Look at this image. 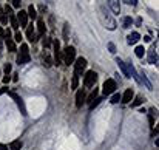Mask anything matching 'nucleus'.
I'll return each mask as SVG.
<instances>
[{"label": "nucleus", "mask_w": 159, "mask_h": 150, "mask_svg": "<svg viewBox=\"0 0 159 150\" xmlns=\"http://www.w3.org/2000/svg\"><path fill=\"white\" fill-rule=\"evenodd\" d=\"M108 3H110V8H111V11L115 13V14H119V13H121L119 0H108Z\"/></svg>", "instance_id": "14"}, {"label": "nucleus", "mask_w": 159, "mask_h": 150, "mask_svg": "<svg viewBox=\"0 0 159 150\" xmlns=\"http://www.w3.org/2000/svg\"><path fill=\"white\" fill-rule=\"evenodd\" d=\"M141 39V36H139V33H131L128 37H127V43L128 45H134L136 42H138Z\"/></svg>", "instance_id": "15"}, {"label": "nucleus", "mask_w": 159, "mask_h": 150, "mask_svg": "<svg viewBox=\"0 0 159 150\" xmlns=\"http://www.w3.org/2000/svg\"><path fill=\"white\" fill-rule=\"evenodd\" d=\"M96 81H97V74L94 71H88L83 78V85L85 87H93L96 84Z\"/></svg>", "instance_id": "6"}, {"label": "nucleus", "mask_w": 159, "mask_h": 150, "mask_svg": "<svg viewBox=\"0 0 159 150\" xmlns=\"http://www.w3.org/2000/svg\"><path fill=\"white\" fill-rule=\"evenodd\" d=\"M30 60H31V56H30V51H28V45L22 43L20 45V54L17 56V64L19 65H25Z\"/></svg>", "instance_id": "1"}, {"label": "nucleus", "mask_w": 159, "mask_h": 150, "mask_svg": "<svg viewBox=\"0 0 159 150\" xmlns=\"http://www.w3.org/2000/svg\"><path fill=\"white\" fill-rule=\"evenodd\" d=\"M134 53H136V56H138V57H142L144 53H145V49H144V46H136Z\"/></svg>", "instance_id": "24"}, {"label": "nucleus", "mask_w": 159, "mask_h": 150, "mask_svg": "<svg viewBox=\"0 0 159 150\" xmlns=\"http://www.w3.org/2000/svg\"><path fill=\"white\" fill-rule=\"evenodd\" d=\"M119 101H121V94H118V93H116V94H113V97H111V102H113V104H118Z\"/></svg>", "instance_id": "29"}, {"label": "nucleus", "mask_w": 159, "mask_h": 150, "mask_svg": "<svg viewBox=\"0 0 159 150\" xmlns=\"http://www.w3.org/2000/svg\"><path fill=\"white\" fill-rule=\"evenodd\" d=\"M0 150H8V147H6V145H2V144H0Z\"/></svg>", "instance_id": "42"}, {"label": "nucleus", "mask_w": 159, "mask_h": 150, "mask_svg": "<svg viewBox=\"0 0 159 150\" xmlns=\"http://www.w3.org/2000/svg\"><path fill=\"white\" fill-rule=\"evenodd\" d=\"M142 102H144V97H142V96H138V97H136V99H134V102H133V105H134V107H138V105H141Z\"/></svg>", "instance_id": "28"}, {"label": "nucleus", "mask_w": 159, "mask_h": 150, "mask_svg": "<svg viewBox=\"0 0 159 150\" xmlns=\"http://www.w3.org/2000/svg\"><path fill=\"white\" fill-rule=\"evenodd\" d=\"M63 60H65L66 65L74 64V60H76V48H74V46H70V45H68V46L65 48V51H63Z\"/></svg>", "instance_id": "3"}, {"label": "nucleus", "mask_w": 159, "mask_h": 150, "mask_svg": "<svg viewBox=\"0 0 159 150\" xmlns=\"http://www.w3.org/2000/svg\"><path fill=\"white\" fill-rule=\"evenodd\" d=\"M108 49H110V53H116V45L113 42H110L108 43Z\"/></svg>", "instance_id": "30"}, {"label": "nucleus", "mask_w": 159, "mask_h": 150, "mask_svg": "<svg viewBox=\"0 0 159 150\" xmlns=\"http://www.w3.org/2000/svg\"><path fill=\"white\" fill-rule=\"evenodd\" d=\"M9 96H11V97L14 99V101H16L17 107L20 108V113L23 115V116H26L28 113H26V108H25V102H23V99H22V97H20L17 93H14V91H11V93H9Z\"/></svg>", "instance_id": "4"}, {"label": "nucleus", "mask_w": 159, "mask_h": 150, "mask_svg": "<svg viewBox=\"0 0 159 150\" xmlns=\"http://www.w3.org/2000/svg\"><path fill=\"white\" fill-rule=\"evenodd\" d=\"M26 36H28V40L30 42H36L37 40V34H34V27L33 25H30V27H26Z\"/></svg>", "instance_id": "13"}, {"label": "nucleus", "mask_w": 159, "mask_h": 150, "mask_svg": "<svg viewBox=\"0 0 159 150\" xmlns=\"http://www.w3.org/2000/svg\"><path fill=\"white\" fill-rule=\"evenodd\" d=\"M6 91H8L6 87H0V94H3V93H6Z\"/></svg>", "instance_id": "39"}, {"label": "nucleus", "mask_w": 159, "mask_h": 150, "mask_svg": "<svg viewBox=\"0 0 159 150\" xmlns=\"http://www.w3.org/2000/svg\"><path fill=\"white\" fill-rule=\"evenodd\" d=\"M0 22H2L3 25H6V23H8V17H6V14H5V11H3V9H0Z\"/></svg>", "instance_id": "26"}, {"label": "nucleus", "mask_w": 159, "mask_h": 150, "mask_svg": "<svg viewBox=\"0 0 159 150\" xmlns=\"http://www.w3.org/2000/svg\"><path fill=\"white\" fill-rule=\"evenodd\" d=\"M16 42H22V34H20L19 31L16 33Z\"/></svg>", "instance_id": "37"}, {"label": "nucleus", "mask_w": 159, "mask_h": 150, "mask_svg": "<svg viewBox=\"0 0 159 150\" xmlns=\"http://www.w3.org/2000/svg\"><path fill=\"white\" fill-rule=\"evenodd\" d=\"M139 79H141V82H142V84H145V87H147L148 90H153V85L150 84V81L147 79L145 74H141V78H139Z\"/></svg>", "instance_id": "22"}, {"label": "nucleus", "mask_w": 159, "mask_h": 150, "mask_svg": "<svg viewBox=\"0 0 159 150\" xmlns=\"http://www.w3.org/2000/svg\"><path fill=\"white\" fill-rule=\"evenodd\" d=\"M115 90H116V82L113 81V79H107V81L104 82L102 93H104L105 96H108V94H111V93H115Z\"/></svg>", "instance_id": "5"}, {"label": "nucleus", "mask_w": 159, "mask_h": 150, "mask_svg": "<svg viewBox=\"0 0 159 150\" xmlns=\"http://www.w3.org/2000/svg\"><path fill=\"white\" fill-rule=\"evenodd\" d=\"M148 62L150 64H157V51H156V45H153L148 49Z\"/></svg>", "instance_id": "10"}, {"label": "nucleus", "mask_w": 159, "mask_h": 150, "mask_svg": "<svg viewBox=\"0 0 159 150\" xmlns=\"http://www.w3.org/2000/svg\"><path fill=\"white\" fill-rule=\"evenodd\" d=\"M43 62H45L43 65L47 67V68H50V67L53 65V62H51V57H50L48 54H45V56H43Z\"/></svg>", "instance_id": "25"}, {"label": "nucleus", "mask_w": 159, "mask_h": 150, "mask_svg": "<svg viewBox=\"0 0 159 150\" xmlns=\"http://www.w3.org/2000/svg\"><path fill=\"white\" fill-rule=\"evenodd\" d=\"M116 64L119 65L121 71L124 73V76H125V78H130V74H128V70H127V65H125V64H124V62H122L121 59H116Z\"/></svg>", "instance_id": "16"}, {"label": "nucleus", "mask_w": 159, "mask_h": 150, "mask_svg": "<svg viewBox=\"0 0 159 150\" xmlns=\"http://www.w3.org/2000/svg\"><path fill=\"white\" fill-rule=\"evenodd\" d=\"M9 17V20H11V27H12V30H19V22H17V19H16V16L14 14H11V16H8Z\"/></svg>", "instance_id": "21"}, {"label": "nucleus", "mask_w": 159, "mask_h": 150, "mask_svg": "<svg viewBox=\"0 0 159 150\" xmlns=\"http://www.w3.org/2000/svg\"><path fill=\"white\" fill-rule=\"evenodd\" d=\"M101 13H102V19H104L105 27H107L110 31H115V30H116V22H115V19L111 17V14H110L105 8H101Z\"/></svg>", "instance_id": "2"}, {"label": "nucleus", "mask_w": 159, "mask_h": 150, "mask_svg": "<svg viewBox=\"0 0 159 150\" xmlns=\"http://www.w3.org/2000/svg\"><path fill=\"white\" fill-rule=\"evenodd\" d=\"M22 145H23V144H22V141L20 139H16V141H12L9 144V150H20Z\"/></svg>", "instance_id": "18"}, {"label": "nucleus", "mask_w": 159, "mask_h": 150, "mask_svg": "<svg viewBox=\"0 0 159 150\" xmlns=\"http://www.w3.org/2000/svg\"><path fill=\"white\" fill-rule=\"evenodd\" d=\"M26 14H28V16H30V17H31L33 20H34V19H37V13H36V9H34V6H33V5H31V6L28 8Z\"/></svg>", "instance_id": "23"}, {"label": "nucleus", "mask_w": 159, "mask_h": 150, "mask_svg": "<svg viewBox=\"0 0 159 150\" xmlns=\"http://www.w3.org/2000/svg\"><path fill=\"white\" fill-rule=\"evenodd\" d=\"M39 9H40V13H45V11H47V6H45V5H40Z\"/></svg>", "instance_id": "40"}, {"label": "nucleus", "mask_w": 159, "mask_h": 150, "mask_svg": "<svg viewBox=\"0 0 159 150\" xmlns=\"http://www.w3.org/2000/svg\"><path fill=\"white\" fill-rule=\"evenodd\" d=\"M20 5H22V0H12V6L14 8H20Z\"/></svg>", "instance_id": "32"}, {"label": "nucleus", "mask_w": 159, "mask_h": 150, "mask_svg": "<svg viewBox=\"0 0 159 150\" xmlns=\"http://www.w3.org/2000/svg\"><path fill=\"white\" fill-rule=\"evenodd\" d=\"M144 40H145V42H150L151 39H150V36H145V37H144Z\"/></svg>", "instance_id": "43"}, {"label": "nucleus", "mask_w": 159, "mask_h": 150, "mask_svg": "<svg viewBox=\"0 0 159 150\" xmlns=\"http://www.w3.org/2000/svg\"><path fill=\"white\" fill-rule=\"evenodd\" d=\"M5 73H6V74L11 73V64H6V65H5Z\"/></svg>", "instance_id": "36"}, {"label": "nucleus", "mask_w": 159, "mask_h": 150, "mask_svg": "<svg viewBox=\"0 0 159 150\" xmlns=\"http://www.w3.org/2000/svg\"><path fill=\"white\" fill-rule=\"evenodd\" d=\"M3 36H5V31H3L2 28H0V39H3Z\"/></svg>", "instance_id": "41"}, {"label": "nucleus", "mask_w": 159, "mask_h": 150, "mask_svg": "<svg viewBox=\"0 0 159 150\" xmlns=\"http://www.w3.org/2000/svg\"><path fill=\"white\" fill-rule=\"evenodd\" d=\"M17 22H19V27H28V14L26 11H22L17 14Z\"/></svg>", "instance_id": "8"}, {"label": "nucleus", "mask_w": 159, "mask_h": 150, "mask_svg": "<svg viewBox=\"0 0 159 150\" xmlns=\"http://www.w3.org/2000/svg\"><path fill=\"white\" fill-rule=\"evenodd\" d=\"M85 67H87V59H83V57L76 59V64H74V74L76 76H79V74L85 70Z\"/></svg>", "instance_id": "7"}, {"label": "nucleus", "mask_w": 159, "mask_h": 150, "mask_svg": "<svg viewBox=\"0 0 159 150\" xmlns=\"http://www.w3.org/2000/svg\"><path fill=\"white\" fill-rule=\"evenodd\" d=\"M133 96H134L133 90H131V88H127V90H125V93H124V96L121 97V101H122L124 104H128V102H131Z\"/></svg>", "instance_id": "11"}, {"label": "nucleus", "mask_w": 159, "mask_h": 150, "mask_svg": "<svg viewBox=\"0 0 159 150\" xmlns=\"http://www.w3.org/2000/svg\"><path fill=\"white\" fill-rule=\"evenodd\" d=\"M9 81H11V78H9V74H6V76L3 78V82H5V84H8Z\"/></svg>", "instance_id": "38"}, {"label": "nucleus", "mask_w": 159, "mask_h": 150, "mask_svg": "<svg viewBox=\"0 0 159 150\" xmlns=\"http://www.w3.org/2000/svg\"><path fill=\"white\" fill-rule=\"evenodd\" d=\"M96 94H97V88H94V91H93L91 94H90V97H88V101H90V102H91V101H93V99L96 97Z\"/></svg>", "instance_id": "31"}, {"label": "nucleus", "mask_w": 159, "mask_h": 150, "mask_svg": "<svg viewBox=\"0 0 159 150\" xmlns=\"http://www.w3.org/2000/svg\"><path fill=\"white\" fill-rule=\"evenodd\" d=\"M83 102H85V93H83L82 90H79V91L76 93V107L80 108Z\"/></svg>", "instance_id": "12"}, {"label": "nucleus", "mask_w": 159, "mask_h": 150, "mask_svg": "<svg viewBox=\"0 0 159 150\" xmlns=\"http://www.w3.org/2000/svg\"><path fill=\"white\" fill-rule=\"evenodd\" d=\"M63 37H65V40L68 39V23H65V28H63Z\"/></svg>", "instance_id": "33"}, {"label": "nucleus", "mask_w": 159, "mask_h": 150, "mask_svg": "<svg viewBox=\"0 0 159 150\" xmlns=\"http://www.w3.org/2000/svg\"><path fill=\"white\" fill-rule=\"evenodd\" d=\"M50 43H51V42H50V39H47V37L43 39V48H48V46H50Z\"/></svg>", "instance_id": "35"}, {"label": "nucleus", "mask_w": 159, "mask_h": 150, "mask_svg": "<svg viewBox=\"0 0 159 150\" xmlns=\"http://www.w3.org/2000/svg\"><path fill=\"white\" fill-rule=\"evenodd\" d=\"M122 25H124V28H125V30L131 28V25H133V19H131V17H124V19H122Z\"/></svg>", "instance_id": "19"}, {"label": "nucleus", "mask_w": 159, "mask_h": 150, "mask_svg": "<svg viewBox=\"0 0 159 150\" xmlns=\"http://www.w3.org/2000/svg\"><path fill=\"white\" fill-rule=\"evenodd\" d=\"M37 28H39V34H40V36L45 34V30H47V27H45V22H43L42 19H39V22H37Z\"/></svg>", "instance_id": "20"}, {"label": "nucleus", "mask_w": 159, "mask_h": 150, "mask_svg": "<svg viewBox=\"0 0 159 150\" xmlns=\"http://www.w3.org/2000/svg\"><path fill=\"white\" fill-rule=\"evenodd\" d=\"M47 2H48V3H53V0H47Z\"/></svg>", "instance_id": "44"}, {"label": "nucleus", "mask_w": 159, "mask_h": 150, "mask_svg": "<svg viewBox=\"0 0 159 150\" xmlns=\"http://www.w3.org/2000/svg\"><path fill=\"white\" fill-rule=\"evenodd\" d=\"M6 48L9 49V53H16L17 51V46H16L12 39H6Z\"/></svg>", "instance_id": "17"}, {"label": "nucleus", "mask_w": 159, "mask_h": 150, "mask_svg": "<svg viewBox=\"0 0 159 150\" xmlns=\"http://www.w3.org/2000/svg\"><path fill=\"white\" fill-rule=\"evenodd\" d=\"M77 84H79V78L74 74V76H73V81H71V90H76V88H77Z\"/></svg>", "instance_id": "27"}, {"label": "nucleus", "mask_w": 159, "mask_h": 150, "mask_svg": "<svg viewBox=\"0 0 159 150\" xmlns=\"http://www.w3.org/2000/svg\"><path fill=\"white\" fill-rule=\"evenodd\" d=\"M54 60L56 65H60L62 62V53H60V43L57 40H54Z\"/></svg>", "instance_id": "9"}, {"label": "nucleus", "mask_w": 159, "mask_h": 150, "mask_svg": "<svg viewBox=\"0 0 159 150\" xmlns=\"http://www.w3.org/2000/svg\"><path fill=\"white\" fill-rule=\"evenodd\" d=\"M124 2H125L127 5H131V6H134L136 3H138V0H124Z\"/></svg>", "instance_id": "34"}]
</instances>
